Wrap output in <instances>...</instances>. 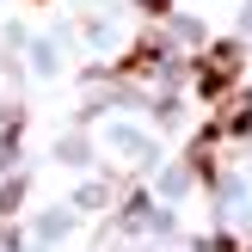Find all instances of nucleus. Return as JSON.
I'll return each instance as SVG.
<instances>
[{"label":"nucleus","mask_w":252,"mask_h":252,"mask_svg":"<svg viewBox=\"0 0 252 252\" xmlns=\"http://www.w3.org/2000/svg\"><path fill=\"white\" fill-rule=\"evenodd\" d=\"M240 62H246L240 43H216L203 62H197V93H203V98H228L234 80H240Z\"/></svg>","instance_id":"f257e3e1"}]
</instances>
